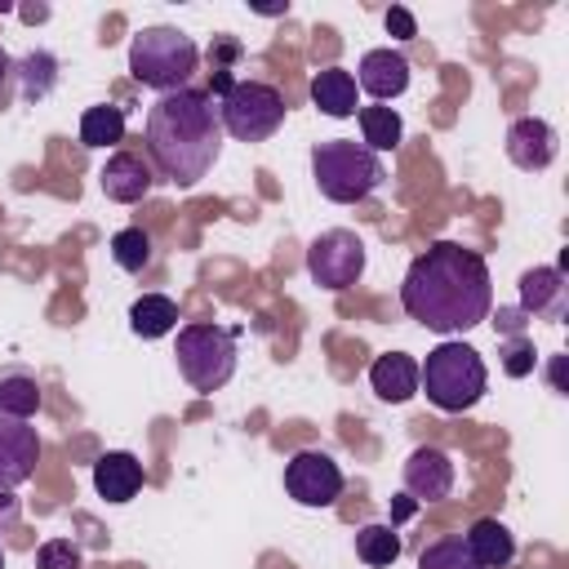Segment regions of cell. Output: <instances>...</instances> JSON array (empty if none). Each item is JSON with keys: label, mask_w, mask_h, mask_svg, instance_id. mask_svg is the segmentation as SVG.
Wrapping results in <instances>:
<instances>
[{"label": "cell", "mask_w": 569, "mask_h": 569, "mask_svg": "<svg viewBox=\"0 0 569 569\" xmlns=\"http://www.w3.org/2000/svg\"><path fill=\"white\" fill-rule=\"evenodd\" d=\"M400 307L431 333H467L493 311L489 262L458 240H436L409 262L400 280Z\"/></svg>", "instance_id": "6da1fadb"}, {"label": "cell", "mask_w": 569, "mask_h": 569, "mask_svg": "<svg viewBox=\"0 0 569 569\" xmlns=\"http://www.w3.org/2000/svg\"><path fill=\"white\" fill-rule=\"evenodd\" d=\"M147 156L173 187H196L222 156L218 102L204 89L160 93L147 111Z\"/></svg>", "instance_id": "7a4b0ae2"}, {"label": "cell", "mask_w": 569, "mask_h": 569, "mask_svg": "<svg viewBox=\"0 0 569 569\" xmlns=\"http://www.w3.org/2000/svg\"><path fill=\"white\" fill-rule=\"evenodd\" d=\"M489 387V369L480 360L476 347L467 342H440L427 351V360L418 365V391H427V400L440 409V413H467L480 405Z\"/></svg>", "instance_id": "3957f363"}, {"label": "cell", "mask_w": 569, "mask_h": 569, "mask_svg": "<svg viewBox=\"0 0 569 569\" xmlns=\"http://www.w3.org/2000/svg\"><path fill=\"white\" fill-rule=\"evenodd\" d=\"M200 67V49L178 27H142L129 40V76L156 93H178L191 84Z\"/></svg>", "instance_id": "277c9868"}, {"label": "cell", "mask_w": 569, "mask_h": 569, "mask_svg": "<svg viewBox=\"0 0 569 569\" xmlns=\"http://www.w3.org/2000/svg\"><path fill=\"white\" fill-rule=\"evenodd\" d=\"M311 178H316V187H320L325 200L356 204V200H365L369 191L382 187L387 169H382V160L365 142L329 138V142H316L311 147Z\"/></svg>", "instance_id": "5b68a950"}, {"label": "cell", "mask_w": 569, "mask_h": 569, "mask_svg": "<svg viewBox=\"0 0 569 569\" xmlns=\"http://www.w3.org/2000/svg\"><path fill=\"white\" fill-rule=\"evenodd\" d=\"M173 356H178V373L187 378V387L209 396L227 387L236 373V333L222 325H204V320L182 325Z\"/></svg>", "instance_id": "8992f818"}, {"label": "cell", "mask_w": 569, "mask_h": 569, "mask_svg": "<svg viewBox=\"0 0 569 569\" xmlns=\"http://www.w3.org/2000/svg\"><path fill=\"white\" fill-rule=\"evenodd\" d=\"M284 111L289 107H284L280 89L276 84H262V80H236L218 98V124L236 142H267L284 124Z\"/></svg>", "instance_id": "52a82bcc"}, {"label": "cell", "mask_w": 569, "mask_h": 569, "mask_svg": "<svg viewBox=\"0 0 569 569\" xmlns=\"http://www.w3.org/2000/svg\"><path fill=\"white\" fill-rule=\"evenodd\" d=\"M307 271L320 289H347L360 280L365 271V240L347 227H333V231H320L307 249Z\"/></svg>", "instance_id": "ba28073f"}, {"label": "cell", "mask_w": 569, "mask_h": 569, "mask_svg": "<svg viewBox=\"0 0 569 569\" xmlns=\"http://www.w3.org/2000/svg\"><path fill=\"white\" fill-rule=\"evenodd\" d=\"M342 467L325 449H298L284 462V489L298 507H333L342 498Z\"/></svg>", "instance_id": "9c48e42d"}, {"label": "cell", "mask_w": 569, "mask_h": 569, "mask_svg": "<svg viewBox=\"0 0 569 569\" xmlns=\"http://www.w3.org/2000/svg\"><path fill=\"white\" fill-rule=\"evenodd\" d=\"M40 462V436L31 422L0 418V489H18L36 476Z\"/></svg>", "instance_id": "30bf717a"}, {"label": "cell", "mask_w": 569, "mask_h": 569, "mask_svg": "<svg viewBox=\"0 0 569 569\" xmlns=\"http://www.w3.org/2000/svg\"><path fill=\"white\" fill-rule=\"evenodd\" d=\"M405 489L418 498V502H440L453 493V458L436 445H418L409 458H405Z\"/></svg>", "instance_id": "8fae6325"}, {"label": "cell", "mask_w": 569, "mask_h": 569, "mask_svg": "<svg viewBox=\"0 0 569 569\" xmlns=\"http://www.w3.org/2000/svg\"><path fill=\"white\" fill-rule=\"evenodd\" d=\"M356 89H365L373 102L400 98L409 89V58L400 49H369L356 67Z\"/></svg>", "instance_id": "7c38bea8"}, {"label": "cell", "mask_w": 569, "mask_h": 569, "mask_svg": "<svg viewBox=\"0 0 569 569\" xmlns=\"http://www.w3.org/2000/svg\"><path fill=\"white\" fill-rule=\"evenodd\" d=\"M507 160L525 173H538L556 160V129L538 116H520L511 129H507Z\"/></svg>", "instance_id": "4fadbf2b"}, {"label": "cell", "mask_w": 569, "mask_h": 569, "mask_svg": "<svg viewBox=\"0 0 569 569\" xmlns=\"http://www.w3.org/2000/svg\"><path fill=\"white\" fill-rule=\"evenodd\" d=\"M98 182H102V196H107V200H116V204H138V200L151 191L156 173H151V164H147L142 156L116 151V156H107Z\"/></svg>", "instance_id": "5bb4252c"}, {"label": "cell", "mask_w": 569, "mask_h": 569, "mask_svg": "<svg viewBox=\"0 0 569 569\" xmlns=\"http://www.w3.org/2000/svg\"><path fill=\"white\" fill-rule=\"evenodd\" d=\"M565 271L560 267H533L520 276V311L529 320H565Z\"/></svg>", "instance_id": "9a60e30c"}, {"label": "cell", "mask_w": 569, "mask_h": 569, "mask_svg": "<svg viewBox=\"0 0 569 569\" xmlns=\"http://www.w3.org/2000/svg\"><path fill=\"white\" fill-rule=\"evenodd\" d=\"M369 387L378 400L387 405H405L418 396V360L405 356V351H382L373 365H369Z\"/></svg>", "instance_id": "2e32d148"}, {"label": "cell", "mask_w": 569, "mask_h": 569, "mask_svg": "<svg viewBox=\"0 0 569 569\" xmlns=\"http://www.w3.org/2000/svg\"><path fill=\"white\" fill-rule=\"evenodd\" d=\"M93 489L107 498V502H129L138 489H142V462L124 449H111L93 462Z\"/></svg>", "instance_id": "e0dca14e"}, {"label": "cell", "mask_w": 569, "mask_h": 569, "mask_svg": "<svg viewBox=\"0 0 569 569\" xmlns=\"http://www.w3.org/2000/svg\"><path fill=\"white\" fill-rule=\"evenodd\" d=\"M467 551H471V560L480 565V569H507L511 560H516V538H511V529L502 525V520H493V516H480L471 529H467Z\"/></svg>", "instance_id": "ac0fdd59"}, {"label": "cell", "mask_w": 569, "mask_h": 569, "mask_svg": "<svg viewBox=\"0 0 569 569\" xmlns=\"http://www.w3.org/2000/svg\"><path fill=\"white\" fill-rule=\"evenodd\" d=\"M311 102H316L325 116H333V120L356 116V111H360L356 76L342 71V67H325V71H316V80H311Z\"/></svg>", "instance_id": "d6986e66"}, {"label": "cell", "mask_w": 569, "mask_h": 569, "mask_svg": "<svg viewBox=\"0 0 569 569\" xmlns=\"http://www.w3.org/2000/svg\"><path fill=\"white\" fill-rule=\"evenodd\" d=\"M44 396H40V378L9 365L0 369V418H18V422H31L40 413Z\"/></svg>", "instance_id": "ffe728a7"}, {"label": "cell", "mask_w": 569, "mask_h": 569, "mask_svg": "<svg viewBox=\"0 0 569 569\" xmlns=\"http://www.w3.org/2000/svg\"><path fill=\"white\" fill-rule=\"evenodd\" d=\"M129 329L138 338H164L178 329V302L164 298V293H142L133 307H129Z\"/></svg>", "instance_id": "44dd1931"}, {"label": "cell", "mask_w": 569, "mask_h": 569, "mask_svg": "<svg viewBox=\"0 0 569 569\" xmlns=\"http://www.w3.org/2000/svg\"><path fill=\"white\" fill-rule=\"evenodd\" d=\"M356 116H360V133H365V147H369L373 156H378V151H391V147L405 138V124H400L396 107H382V102H373V107H360Z\"/></svg>", "instance_id": "7402d4cb"}, {"label": "cell", "mask_w": 569, "mask_h": 569, "mask_svg": "<svg viewBox=\"0 0 569 569\" xmlns=\"http://www.w3.org/2000/svg\"><path fill=\"white\" fill-rule=\"evenodd\" d=\"M124 138V111L111 102H93L80 116V142L84 147H111Z\"/></svg>", "instance_id": "603a6c76"}, {"label": "cell", "mask_w": 569, "mask_h": 569, "mask_svg": "<svg viewBox=\"0 0 569 569\" xmlns=\"http://www.w3.org/2000/svg\"><path fill=\"white\" fill-rule=\"evenodd\" d=\"M356 556H360L365 565H373V569L396 565V560H400V533H396L391 525H365V529L356 533Z\"/></svg>", "instance_id": "cb8c5ba5"}, {"label": "cell", "mask_w": 569, "mask_h": 569, "mask_svg": "<svg viewBox=\"0 0 569 569\" xmlns=\"http://www.w3.org/2000/svg\"><path fill=\"white\" fill-rule=\"evenodd\" d=\"M111 262L120 271H147L151 267V236L142 227H120L111 236Z\"/></svg>", "instance_id": "d4e9b609"}, {"label": "cell", "mask_w": 569, "mask_h": 569, "mask_svg": "<svg viewBox=\"0 0 569 569\" xmlns=\"http://www.w3.org/2000/svg\"><path fill=\"white\" fill-rule=\"evenodd\" d=\"M418 569H480L462 538H436L418 551Z\"/></svg>", "instance_id": "484cf974"}, {"label": "cell", "mask_w": 569, "mask_h": 569, "mask_svg": "<svg viewBox=\"0 0 569 569\" xmlns=\"http://www.w3.org/2000/svg\"><path fill=\"white\" fill-rule=\"evenodd\" d=\"M18 71H22V98H44L53 89V80H58V58L36 49V53H27L18 62Z\"/></svg>", "instance_id": "4316f807"}, {"label": "cell", "mask_w": 569, "mask_h": 569, "mask_svg": "<svg viewBox=\"0 0 569 569\" xmlns=\"http://www.w3.org/2000/svg\"><path fill=\"white\" fill-rule=\"evenodd\" d=\"M36 569H84V556L71 538H49L36 551Z\"/></svg>", "instance_id": "83f0119b"}, {"label": "cell", "mask_w": 569, "mask_h": 569, "mask_svg": "<svg viewBox=\"0 0 569 569\" xmlns=\"http://www.w3.org/2000/svg\"><path fill=\"white\" fill-rule=\"evenodd\" d=\"M533 365H538V356H533V342L520 333V338H507V347H502V369L511 373V378H525V373H533Z\"/></svg>", "instance_id": "f1b7e54d"}, {"label": "cell", "mask_w": 569, "mask_h": 569, "mask_svg": "<svg viewBox=\"0 0 569 569\" xmlns=\"http://www.w3.org/2000/svg\"><path fill=\"white\" fill-rule=\"evenodd\" d=\"M387 31H391L396 40H413V36H418V22H413V13H409V9L391 4V9H387Z\"/></svg>", "instance_id": "f546056e"}, {"label": "cell", "mask_w": 569, "mask_h": 569, "mask_svg": "<svg viewBox=\"0 0 569 569\" xmlns=\"http://www.w3.org/2000/svg\"><path fill=\"white\" fill-rule=\"evenodd\" d=\"M525 320H529V316H525L520 307H502L498 320H493V329L507 333V338H520V333H525Z\"/></svg>", "instance_id": "4dcf8cb0"}, {"label": "cell", "mask_w": 569, "mask_h": 569, "mask_svg": "<svg viewBox=\"0 0 569 569\" xmlns=\"http://www.w3.org/2000/svg\"><path fill=\"white\" fill-rule=\"evenodd\" d=\"M18 516H22V502L13 498V489H0V533L9 525H18Z\"/></svg>", "instance_id": "1f68e13d"}, {"label": "cell", "mask_w": 569, "mask_h": 569, "mask_svg": "<svg viewBox=\"0 0 569 569\" xmlns=\"http://www.w3.org/2000/svg\"><path fill=\"white\" fill-rule=\"evenodd\" d=\"M22 18H27V22H40V18H49V9H44V4H36V9H22Z\"/></svg>", "instance_id": "d6a6232c"}, {"label": "cell", "mask_w": 569, "mask_h": 569, "mask_svg": "<svg viewBox=\"0 0 569 569\" xmlns=\"http://www.w3.org/2000/svg\"><path fill=\"white\" fill-rule=\"evenodd\" d=\"M9 71H13V62H9V53H4V44H0V84L9 80Z\"/></svg>", "instance_id": "836d02e7"}, {"label": "cell", "mask_w": 569, "mask_h": 569, "mask_svg": "<svg viewBox=\"0 0 569 569\" xmlns=\"http://www.w3.org/2000/svg\"><path fill=\"white\" fill-rule=\"evenodd\" d=\"M0 569H4V547H0Z\"/></svg>", "instance_id": "e575fe53"}]
</instances>
